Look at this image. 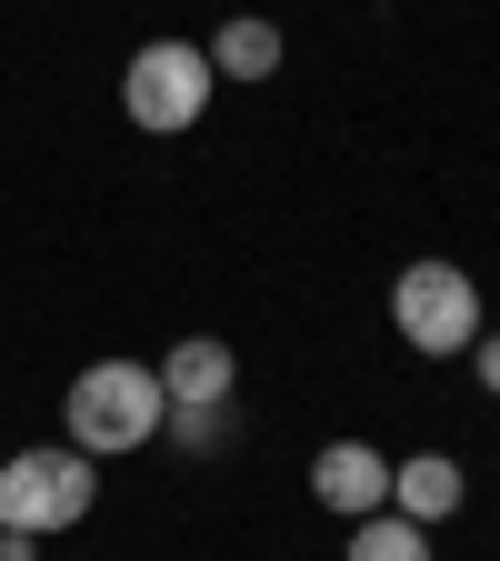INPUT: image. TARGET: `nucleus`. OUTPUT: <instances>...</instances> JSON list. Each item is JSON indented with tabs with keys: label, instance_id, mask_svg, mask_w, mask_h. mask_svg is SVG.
Segmentation results:
<instances>
[{
	"label": "nucleus",
	"instance_id": "nucleus-6",
	"mask_svg": "<svg viewBox=\"0 0 500 561\" xmlns=\"http://www.w3.org/2000/svg\"><path fill=\"white\" fill-rule=\"evenodd\" d=\"M461 502H470V471H461L451 451H400V461H391V512H400V522L431 531V522H461Z\"/></svg>",
	"mask_w": 500,
	"mask_h": 561
},
{
	"label": "nucleus",
	"instance_id": "nucleus-10",
	"mask_svg": "<svg viewBox=\"0 0 500 561\" xmlns=\"http://www.w3.org/2000/svg\"><path fill=\"white\" fill-rule=\"evenodd\" d=\"M161 432H171L181 451H221V442L241 432V411H231V401H171V421H161Z\"/></svg>",
	"mask_w": 500,
	"mask_h": 561
},
{
	"label": "nucleus",
	"instance_id": "nucleus-4",
	"mask_svg": "<svg viewBox=\"0 0 500 561\" xmlns=\"http://www.w3.org/2000/svg\"><path fill=\"white\" fill-rule=\"evenodd\" d=\"M210 91H221V81H210V50L200 41H140L130 70H120V111H130V130H151V140L200 130Z\"/></svg>",
	"mask_w": 500,
	"mask_h": 561
},
{
	"label": "nucleus",
	"instance_id": "nucleus-5",
	"mask_svg": "<svg viewBox=\"0 0 500 561\" xmlns=\"http://www.w3.org/2000/svg\"><path fill=\"white\" fill-rule=\"evenodd\" d=\"M311 502L340 512V522L391 512V451H381V442H321V451H311Z\"/></svg>",
	"mask_w": 500,
	"mask_h": 561
},
{
	"label": "nucleus",
	"instance_id": "nucleus-1",
	"mask_svg": "<svg viewBox=\"0 0 500 561\" xmlns=\"http://www.w3.org/2000/svg\"><path fill=\"white\" fill-rule=\"evenodd\" d=\"M161 421H171V391H161L151 362H91L81 381L60 391V432H70V451H91V461L151 451Z\"/></svg>",
	"mask_w": 500,
	"mask_h": 561
},
{
	"label": "nucleus",
	"instance_id": "nucleus-11",
	"mask_svg": "<svg viewBox=\"0 0 500 561\" xmlns=\"http://www.w3.org/2000/svg\"><path fill=\"white\" fill-rule=\"evenodd\" d=\"M461 362H470V381H480V391H490V401H500V331H480V341H470V351H461Z\"/></svg>",
	"mask_w": 500,
	"mask_h": 561
},
{
	"label": "nucleus",
	"instance_id": "nucleus-2",
	"mask_svg": "<svg viewBox=\"0 0 500 561\" xmlns=\"http://www.w3.org/2000/svg\"><path fill=\"white\" fill-rule=\"evenodd\" d=\"M91 502H101V461L70 451V442H31V451L0 461V531L50 541L70 522H91Z\"/></svg>",
	"mask_w": 500,
	"mask_h": 561
},
{
	"label": "nucleus",
	"instance_id": "nucleus-8",
	"mask_svg": "<svg viewBox=\"0 0 500 561\" xmlns=\"http://www.w3.org/2000/svg\"><path fill=\"white\" fill-rule=\"evenodd\" d=\"M200 50H210V81H270L280 70V31L270 21H221Z\"/></svg>",
	"mask_w": 500,
	"mask_h": 561
},
{
	"label": "nucleus",
	"instance_id": "nucleus-7",
	"mask_svg": "<svg viewBox=\"0 0 500 561\" xmlns=\"http://www.w3.org/2000/svg\"><path fill=\"white\" fill-rule=\"evenodd\" d=\"M151 371H161V391H171V401H231V391H241V351H231L221 331H190V341H171V351H161Z\"/></svg>",
	"mask_w": 500,
	"mask_h": 561
},
{
	"label": "nucleus",
	"instance_id": "nucleus-9",
	"mask_svg": "<svg viewBox=\"0 0 500 561\" xmlns=\"http://www.w3.org/2000/svg\"><path fill=\"white\" fill-rule=\"evenodd\" d=\"M340 561H431V531L400 522V512H371V522H350Z\"/></svg>",
	"mask_w": 500,
	"mask_h": 561
},
{
	"label": "nucleus",
	"instance_id": "nucleus-3",
	"mask_svg": "<svg viewBox=\"0 0 500 561\" xmlns=\"http://www.w3.org/2000/svg\"><path fill=\"white\" fill-rule=\"evenodd\" d=\"M391 331L420 351V362H461V351L490 331L480 280H470L461 261H410V271L391 280Z\"/></svg>",
	"mask_w": 500,
	"mask_h": 561
}]
</instances>
